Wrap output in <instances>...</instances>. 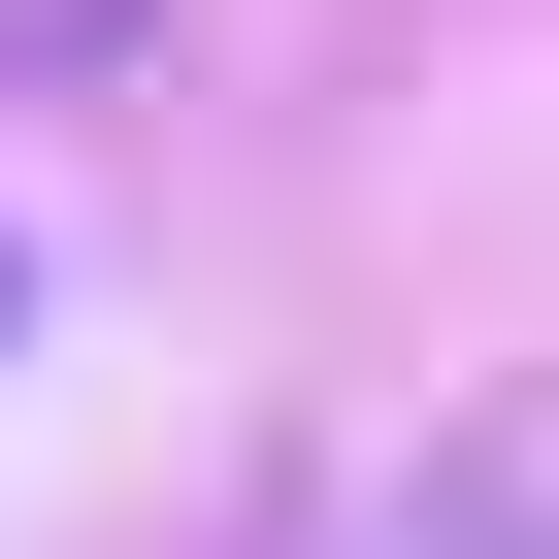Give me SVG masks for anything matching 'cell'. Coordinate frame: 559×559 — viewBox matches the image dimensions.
<instances>
[{
  "label": "cell",
  "mask_w": 559,
  "mask_h": 559,
  "mask_svg": "<svg viewBox=\"0 0 559 559\" xmlns=\"http://www.w3.org/2000/svg\"><path fill=\"white\" fill-rule=\"evenodd\" d=\"M395 559H526V428H428L395 461Z\"/></svg>",
  "instance_id": "obj_1"
}]
</instances>
